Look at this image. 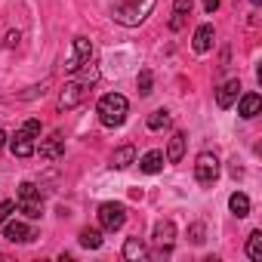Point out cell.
<instances>
[{"label": "cell", "mask_w": 262, "mask_h": 262, "mask_svg": "<svg viewBox=\"0 0 262 262\" xmlns=\"http://www.w3.org/2000/svg\"><path fill=\"white\" fill-rule=\"evenodd\" d=\"M96 114H99V120H102V126H120L123 120H126V114H129V102H126V96H120V93H105L102 99H99V105H96Z\"/></svg>", "instance_id": "obj_1"}, {"label": "cell", "mask_w": 262, "mask_h": 262, "mask_svg": "<svg viewBox=\"0 0 262 262\" xmlns=\"http://www.w3.org/2000/svg\"><path fill=\"white\" fill-rule=\"evenodd\" d=\"M155 4H158V0H123V4L114 7V22H120V25H126V28L142 25V22L151 16Z\"/></svg>", "instance_id": "obj_2"}, {"label": "cell", "mask_w": 262, "mask_h": 262, "mask_svg": "<svg viewBox=\"0 0 262 262\" xmlns=\"http://www.w3.org/2000/svg\"><path fill=\"white\" fill-rule=\"evenodd\" d=\"M40 136V120H25L19 129H16V136L10 139V151L16 155V158H31L34 151H37V139Z\"/></svg>", "instance_id": "obj_3"}, {"label": "cell", "mask_w": 262, "mask_h": 262, "mask_svg": "<svg viewBox=\"0 0 262 262\" xmlns=\"http://www.w3.org/2000/svg\"><path fill=\"white\" fill-rule=\"evenodd\" d=\"M16 207H19L28 219H40V216H43V198H40V191H37L34 182H22V185H19Z\"/></svg>", "instance_id": "obj_4"}, {"label": "cell", "mask_w": 262, "mask_h": 262, "mask_svg": "<svg viewBox=\"0 0 262 262\" xmlns=\"http://www.w3.org/2000/svg\"><path fill=\"white\" fill-rule=\"evenodd\" d=\"M90 59H93V43L86 37H74L71 40V56L65 59V71L68 74H77L83 65H90Z\"/></svg>", "instance_id": "obj_5"}, {"label": "cell", "mask_w": 262, "mask_h": 262, "mask_svg": "<svg viewBox=\"0 0 262 262\" xmlns=\"http://www.w3.org/2000/svg\"><path fill=\"white\" fill-rule=\"evenodd\" d=\"M194 179L201 185H213L219 179V158L213 151H201L198 161H194Z\"/></svg>", "instance_id": "obj_6"}, {"label": "cell", "mask_w": 262, "mask_h": 262, "mask_svg": "<svg viewBox=\"0 0 262 262\" xmlns=\"http://www.w3.org/2000/svg\"><path fill=\"white\" fill-rule=\"evenodd\" d=\"M99 222H102L105 231H117V228H123V222H126V207L117 204V201H105V204L99 207Z\"/></svg>", "instance_id": "obj_7"}, {"label": "cell", "mask_w": 262, "mask_h": 262, "mask_svg": "<svg viewBox=\"0 0 262 262\" xmlns=\"http://www.w3.org/2000/svg\"><path fill=\"white\" fill-rule=\"evenodd\" d=\"M86 86H90V83H83L80 77H77V80H71V83H65V90L59 93V108H62V111H68V108L80 105V99H83Z\"/></svg>", "instance_id": "obj_8"}, {"label": "cell", "mask_w": 262, "mask_h": 262, "mask_svg": "<svg viewBox=\"0 0 262 262\" xmlns=\"http://www.w3.org/2000/svg\"><path fill=\"white\" fill-rule=\"evenodd\" d=\"M237 96H241V80L231 77V80H225V83L216 90V105H219V108H231V105L237 102Z\"/></svg>", "instance_id": "obj_9"}, {"label": "cell", "mask_w": 262, "mask_h": 262, "mask_svg": "<svg viewBox=\"0 0 262 262\" xmlns=\"http://www.w3.org/2000/svg\"><path fill=\"white\" fill-rule=\"evenodd\" d=\"M62 155H65V139H62V133H53L50 139L40 142V158H47V161H59Z\"/></svg>", "instance_id": "obj_10"}, {"label": "cell", "mask_w": 262, "mask_h": 262, "mask_svg": "<svg viewBox=\"0 0 262 262\" xmlns=\"http://www.w3.org/2000/svg\"><path fill=\"white\" fill-rule=\"evenodd\" d=\"M4 237L13 241V244H28V241H34V231L25 222H7L4 225Z\"/></svg>", "instance_id": "obj_11"}, {"label": "cell", "mask_w": 262, "mask_h": 262, "mask_svg": "<svg viewBox=\"0 0 262 262\" xmlns=\"http://www.w3.org/2000/svg\"><path fill=\"white\" fill-rule=\"evenodd\" d=\"M259 108H262V99H259V93H247V96H237V114L241 117H256L259 114Z\"/></svg>", "instance_id": "obj_12"}, {"label": "cell", "mask_w": 262, "mask_h": 262, "mask_svg": "<svg viewBox=\"0 0 262 262\" xmlns=\"http://www.w3.org/2000/svg\"><path fill=\"white\" fill-rule=\"evenodd\" d=\"M164 161H167L164 151H148V155L139 158V170L148 173V176H151V173H161V170H164Z\"/></svg>", "instance_id": "obj_13"}, {"label": "cell", "mask_w": 262, "mask_h": 262, "mask_svg": "<svg viewBox=\"0 0 262 262\" xmlns=\"http://www.w3.org/2000/svg\"><path fill=\"white\" fill-rule=\"evenodd\" d=\"M213 37H216V31H213V25H201L198 31H194V53H210V47H213Z\"/></svg>", "instance_id": "obj_14"}, {"label": "cell", "mask_w": 262, "mask_h": 262, "mask_svg": "<svg viewBox=\"0 0 262 262\" xmlns=\"http://www.w3.org/2000/svg\"><path fill=\"white\" fill-rule=\"evenodd\" d=\"M133 161H136V148H133V145H120V148L111 155V167H114V170H126Z\"/></svg>", "instance_id": "obj_15"}, {"label": "cell", "mask_w": 262, "mask_h": 262, "mask_svg": "<svg viewBox=\"0 0 262 262\" xmlns=\"http://www.w3.org/2000/svg\"><path fill=\"white\" fill-rule=\"evenodd\" d=\"M191 13V0H176L173 4V19H170V28L173 31H179L182 25H185V16Z\"/></svg>", "instance_id": "obj_16"}, {"label": "cell", "mask_w": 262, "mask_h": 262, "mask_svg": "<svg viewBox=\"0 0 262 262\" xmlns=\"http://www.w3.org/2000/svg\"><path fill=\"white\" fill-rule=\"evenodd\" d=\"M182 155H185V133H173L170 148H167V161H170V164H179Z\"/></svg>", "instance_id": "obj_17"}, {"label": "cell", "mask_w": 262, "mask_h": 262, "mask_svg": "<svg viewBox=\"0 0 262 262\" xmlns=\"http://www.w3.org/2000/svg\"><path fill=\"white\" fill-rule=\"evenodd\" d=\"M228 207H231V213H234L237 219H244V216H250V198H247L244 191H234V194L228 198Z\"/></svg>", "instance_id": "obj_18"}, {"label": "cell", "mask_w": 262, "mask_h": 262, "mask_svg": "<svg viewBox=\"0 0 262 262\" xmlns=\"http://www.w3.org/2000/svg\"><path fill=\"white\" fill-rule=\"evenodd\" d=\"M173 237H176V225H173L170 219H161V222L155 225V241L170 247V244H173Z\"/></svg>", "instance_id": "obj_19"}, {"label": "cell", "mask_w": 262, "mask_h": 262, "mask_svg": "<svg viewBox=\"0 0 262 262\" xmlns=\"http://www.w3.org/2000/svg\"><path fill=\"white\" fill-rule=\"evenodd\" d=\"M148 250H145V244H142V237H126V244H123V259H142Z\"/></svg>", "instance_id": "obj_20"}, {"label": "cell", "mask_w": 262, "mask_h": 262, "mask_svg": "<svg viewBox=\"0 0 262 262\" xmlns=\"http://www.w3.org/2000/svg\"><path fill=\"white\" fill-rule=\"evenodd\" d=\"M77 241H80V247H86V250H99V247H102V231H99V228H83Z\"/></svg>", "instance_id": "obj_21"}, {"label": "cell", "mask_w": 262, "mask_h": 262, "mask_svg": "<svg viewBox=\"0 0 262 262\" xmlns=\"http://www.w3.org/2000/svg\"><path fill=\"white\" fill-rule=\"evenodd\" d=\"M247 256H250L253 262H262V231H253V234L247 237Z\"/></svg>", "instance_id": "obj_22"}, {"label": "cell", "mask_w": 262, "mask_h": 262, "mask_svg": "<svg viewBox=\"0 0 262 262\" xmlns=\"http://www.w3.org/2000/svg\"><path fill=\"white\" fill-rule=\"evenodd\" d=\"M164 126H170V111H167V108H158V111L148 117V129H164Z\"/></svg>", "instance_id": "obj_23"}, {"label": "cell", "mask_w": 262, "mask_h": 262, "mask_svg": "<svg viewBox=\"0 0 262 262\" xmlns=\"http://www.w3.org/2000/svg\"><path fill=\"white\" fill-rule=\"evenodd\" d=\"M136 86H139V93H142V96H148V93H151V71H148V68H142V71H139Z\"/></svg>", "instance_id": "obj_24"}, {"label": "cell", "mask_w": 262, "mask_h": 262, "mask_svg": "<svg viewBox=\"0 0 262 262\" xmlns=\"http://www.w3.org/2000/svg\"><path fill=\"white\" fill-rule=\"evenodd\" d=\"M13 210H16V201H4V204H0V225L10 219V213H13Z\"/></svg>", "instance_id": "obj_25"}, {"label": "cell", "mask_w": 262, "mask_h": 262, "mask_svg": "<svg viewBox=\"0 0 262 262\" xmlns=\"http://www.w3.org/2000/svg\"><path fill=\"white\" fill-rule=\"evenodd\" d=\"M188 234H191V244H204V225H201V222H198V225H191V231H188Z\"/></svg>", "instance_id": "obj_26"}, {"label": "cell", "mask_w": 262, "mask_h": 262, "mask_svg": "<svg viewBox=\"0 0 262 262\" xmlns=\"http://www.w3.org/2000/svg\"><path fill=\"white\" fill-rule=\"evenodd\" d=\"M204 10H207V13H216V10H219V0H204Z\"/></svg>", "instance_id": "obj_27"}, {"label": "cell", "mask_w": 262, "mask_h": 262, "mask_svg": "<svg viewBox=\"0 0 262 262\" xmlns=\"http://www.w3.org/2000/svg\"><path fill=\"white\" fill-rule=\"evenodd\" d=\"M7 145V133H4V129H0V148H4Z\"/></svg>", "instance_id": "obj_28"}, {"label": "cell", "mask_w": 262, "mask_h": 262, "mask_svg": "<svg viewBox=\"0 0 262 262\" xmlns=\"http://www.w3.org/2000/svg\"><path fill=\"white\" fill-rule=\"evenodd\" d=\"M253 4H259V0H253Z\"/></svg>", "instance_id": "obj_29"}]
</instances>
